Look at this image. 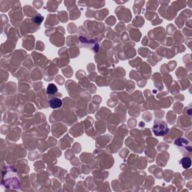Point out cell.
I'll return each mask as SVG.
<instances>
[{
    "label": "cell",
    "mask_w": 192,
    "mask_h": 192,
    "mask_svg": "<svg viewBox=\"0 0 192 192\" xmlns=\"http://www.w3.org/2000/svg\"><path fill=\"white\" fill-rule=\"evenodd\" d=\"M152 130L155 135H156V136H161V135L166 134L168 132V131H169V129H168L166 123H164V122H160V123L155 124V126H153Z\"/></svg>",
    "instance_id": "6da1fadb"
},
{
    "label": "cell",
    "mask_w": 192,
    "mask_h": 192,
    "mask_svg": "<svg viewBox=\"0 0 192 192\" xmlns=\"http://www.w3.org/2000/svg\"><path fill=\"white\" fill-rule=\"evenodd\" d=\"M175 144L177 146H179L181 148L184 147L185 149H186V150H188V152H191L192 150L191 146L189 144V142L187 140L184 139V138H178L175 140Z\"/></svg>",
    "instance_id": "7a4b0ae2"
},
{
    "label": "cell",
    "mask_w": 192,
    "mask_h": 192,
    "mask_svg": "<svg viewBox=\"0 0 192 192\" xmlns=\"http://www.w3.org/2000/svg\"><path fill=\"white\" fill-rule=\"evenodd\" d=\"M62 106V101L58 98H53L50 100V107L53 109L60 108Z\"/></svg>",
    "instance_id": "3957f363"
},
{
    "label": "cell",
    "mask_w": 192,
    "mask_h": 192,
    "mask_svg": "<svg viewBox=\"0 0 192 192\" xmlns=\"http://www.w3.org/2000/svg\"><path fill=\"white\" fill-rule=\"evenodd\" d=\"M182 166L184 169H188L191 166V159L189 157H185L181 160Z\"/></svg>",
    "instance_id": "277c9868"
},
{
    "label": "cell",
    "mask_w": 192,
    "mask_h": 192,
    "mask_svg": "<svg viewBox=\"0 0 192 192\" xmlns=\"http://www.w3.org/2000/svg\"><path fill=\"white\" fill-rule=\"evenodd\" d=\"M58 92V88L53 83H50L47 88V94L48 95H55Z\"/></svg>",
    "instance_id": "5b68a950"
},
{
    "label": "cell",
    "mask_w": 192,
    "mask_h": 192,
    "mask_svg": "<svg viewBox=\"0 0 192 192\" xmlns=\"http://www.w3.org/2000/svg\"><path fill=\"white\" fill-rule=\"evenodd\" d=\"M33 20H34V22H35V23L40 24V23L43 21V17H41L40 14H38V15H36L35 17H34Z\"/></svg>",
    "instance_id": "8992f818"
}]
</instances>
